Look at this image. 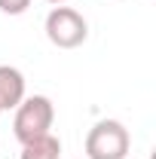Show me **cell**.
Instances as JSON below:
<instances>
[{
	"mask_svg": "<svg viewBox=\"0 0 156 159\" xmlns=\"http://www.w3.org/2000/svg\"><path fill=\"white\" fill-rule=\"evenodd\" d=\"M132 135L119 119H98L86 135V159H126Z\"/></svg>",
	"mask_w": 156,
	"mask_h": 159,
	"instance_id": "obj_1",
	"label": "cell"
},
{
	"mask_svg": "<svg viewBox=\"0 0 156 159\" xmlns=\"http://www.w3.org/2000/svg\"><path fill=\"white\" fill-rule=\"evenodd\" d=\"M52 122H55V107L46 95H25L21 104L16 107V119H12V135L19 144L31 138H40L46 132H52Z\"/></svg>",
	"mask_w": 156,
	"mask_h": 159,
	"instance_id": "obj_2",
	"label": "cell"
},
{
	"mask_svg": "<svg viewBox=\"0 0 156 159\" xmlns=\"http://www.w3.org/2000/svg\"><path fill=\"white\" fill-rule=\"evenodd\" d=\"M43 31H46L52 46L77 49L89 37V21L83 19V12H77L74 6H55V9H49V16L43 21Z\"/></svg>",
	"mask_w": 156,
	"mask_h": 159,
	"instance_id": "obj_3",
	"label": "cell"
},
{
	"mask_svg": "<svg viewBox=\"0 0 156 159\" xmlns=\"http://www.w3.org/2000/svg\"><path fill=\"white\" fill-rule=\"evenodd\" d=\"M25 98V74L12 64H0V110H16Z\"/></svg>",
	"mask_w": 156,
	"mask_h": 159,
	"instance_id": "obj_4",
	"label": "cell"
},
{
	"mask_svg": "<svg viewBox=\"0 0 156 159\" xmlns=\"http://www.w3.org/2000/svg\"><path fill=\"white\" fill-rule=\"evenodd\" d=\"M19 159H61V141L52 132H46L40 138H31L21 144Z\"/></svg>",
	"mask_w": 156,
	"mask_h": 159,
	"instance_id": "obj_5",
	"label": "cell"
},
{
	"mask_svg": "<svg viewBox=\"0 0 156 159\" xmlns=\"http://www.w3.org/2000/svg\"><path fill=\"white\" fill-rule=\"evenodd\" d=\"M28 6H31V0H0V12H6V16H21V12H28Z\"/></svg>",
	"mask_w": 156,
	"mask_h": 159,
	"instance_id": "obj_6",
	"label": "cell"
},
{
	"mask_svg": "<svg viewBox=\"0 0 156 159\" xmlns=\"http://www.w3.org/2000/svg\"><path fill=\"white\" fill-rule=\"evenodd\" d=\"M46 3H55V6H61V3H67V0H46Z\"/></svg>",
	"mask_w": 156,
	"mask_h": 159,
	"instance_id": "obj_7",
	"label": "cell"
},
{
	"mask_svg": "<svg viewBox=\"0 0 156 159\" xmlns=\"http://www.w3.org/2000/svg\"><path fill=\"white\" fill-rule=\"evenodd\" d=\"M0 113H3V110H0Z\"/></svg>",
	"mask_w": 156,
	"mask_h": 159,
	"instance_id": "obj_8",
	"label": "cell"
}]
</instances>
